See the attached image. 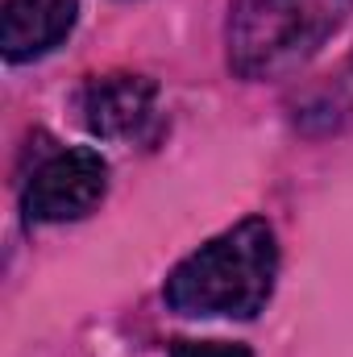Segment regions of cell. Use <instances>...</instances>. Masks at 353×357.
<instances>
[{"label": "cell", "instance_id": "6", "mask_svg": "<svg viewBox=\"0 0 353 357\" xmlns=\"http://www.w3.org/2000/svg\"><path fill=\"white\" fill-rule=\"evenodd\" d=\"M167 357H254L241 341H175Z\"/></svg>", "mask_w": 353, "mask_h": 357}, {"label": "cell", "instance_id": "1", "mask_svg": "<svg viewBox=\"0 0 353 357\" xmlns=\"http://www.w3.org/2000/svg\"><path fill=\"white\" fill-rule=\"evenodd\" d=\"M278 278V237L262 216H246L233 229L216 233L179 262L163 299L179 316L195 320H254L266 312Z\"/></svg>", "mask_w": 353, "mask_h": 357}, {"label": "cell", "instance_id": "4", "mask_svg": "<svg viewBox=\"0 0 353 357\" xmlns=\"http://www.w3.org/2000/svg\"><path fill=\"white\" fill-rule=\"evenodd\" d=\"M80 125L104 142H133L158 116V84L150 75H96L75 96Z\"/></svg>", "mask_w": 353, "mask_h": 357}, {"label": "cell", "instance_id": "5", "mask_svg": "<svg viewBox=\"0 0 353 357\" xmlns=\"http://www.w3.org/2000/svg\"><path fill=\"white\" fill-rule=\"evenodd\" d=\"M80 21V0H4L0 50L8 63H33L63 46Z\"/></svg>", "mask_w": 353, "mask_h": 357}, {"label": "cell", "instance_id": "2", "mask_svg": "<svg viewBox=\"0 0 353 357\" xmlns=\"http://www.w3.org/2000/svg\"><path fill=\"white\" fill-rule=\"evenodd\" d=\"M353 17V0H233L225 46L237 79H283L312 63Z\"/></svg>", "mask_w": 353, "mask_h": 357}, {"label": "cell", "instance_id": "3", "mask_svg": "<svg viewBox=\"0 0 353 357\" xmlns=\"http://www.w3.org/2000/svg\"><path fill=\"white\" fill-rule=\"evenodd\" d=\"M104 195H108V162L100 158V150L80 146V150L50 154L29 175L21 208L38 225H67L96 212Z\"/></svg>", "mask_w": 353, "mask_h": 357}]
</instances>
